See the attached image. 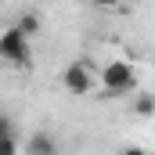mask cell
Segmentation results:
<instances>
[{
	"label": "cell",
	"instance_id": "cell-1",
	"mask_svg": "<svg viewBox=\"0 0 155 155\" xmlns=\"http://www.w3.org/2000/svg\"><path fill=\"white\" fill-rule=\"evenodd\" d=\"M0 58H4L7 65H15V69H29V65H33L29 36H25V33H18L15 25H11V29H4V36H0Z\"/></svg>",
	"mask_w": 155,
	"mask_h": 155
},
{
	"label": "cell",
	"instance_id": "cell-2",
	"mask_svg": "<svg viewBox=\"0 0 155 155\" xmlns=\"http://www.w3.org/2000/svg\"><path fill=\"white\" fill-rule=\"evenodd\" d=\"M101 87L108 90V94H134L137 90V72H134V65H126V61H108L105 69H101Z\"/></svg>",
	"mask_w": 155,
	"mask_h": 155
},
{
	"label": "cell",
	"instance_id": "cell-3",
	"mask_svg": "<svg viewBox=\"0 0 155 155\" xmlns=\"http://www.w3.org/2000/svg\"><path fill=\"white\" fill-rule=\"evenodd\" d=\"M61 83H65V90H69L72 97H83L87 90H94V69H90V61H72V65L65 69Z\"/></svg>",
	"mask_w": 155,
	"mask_h": 155
},
{
	"label": "cell",
	"instance_id": "cell-4",
	"mask_svg": "<svg viewBox=\"0 0 155 155\" xmlns=\"http://www.w3.org/2000/svg\"><path fill=\"white\" fill-rule=\"evenodd\" d=\"M25 155H58V141H54V134H47V130L29 134V141H25Z\"/></svg>",
	"mask_w": 155,
	"mask_h": 155
},
{
	"label": "cell",
	"instance_id": "cell-5",
	"mask_svg": "<svg viewBox=\"0 0 155 155\" xmlns=\"http://www.w3.org/2000/svg\"><path fill=\"white\" fill-rule=\"evenodd\" d=\"M0 134H4V137H0V155H15L18 152V141H15V123L7 116L0 119Z\"/></svg>",
	"mask_w": 155,
	"mask_h": 155
},
{
	"label": "cell",
	"instance_id": "cell-6",
	"mask_svg": "<svg viewBox=\"0 0 155 155\" xmlns=\"http://www.w3.org/2000/svg\"><path fill=\"white\" fill-rule=\"evenodd\" d=\"M15 29H18V33H25V36L40 33V15H36V11H22V15H18V22H15Z\"/></svg>",
	"mask_w": 155,
	"mask_h": 155
},
{
	"label": "cell",
	"instance_id": "cell-7",
	"mask_svg": "<svg viewBox=\"0 0 155 155\" xmlns=\"http://www.w3.org/2000/svg\"><path fill=\"white\" fill-rule=\"evenodd\" d=\"M134 112H137V116H155V94H148V90H144V94H137V101H134Z\"/></svg>",
	"mask_w": 155,
	"mask_h": 155
},
{
	"label": "cell",
	"instance_id": "cell-8",
	"mask_svg": "<svg viewBox=\"0 0 155 155\" xmlns=\"http://www.w3.org/2000/svg\"><path fill=\"white\" fill-rule=\"evenodd\" d=\"M119 155H148V152H144V148H123Z\"/></svg>",
	"mask_w": 155,
	"mask_h": 155
}]
</instances>
